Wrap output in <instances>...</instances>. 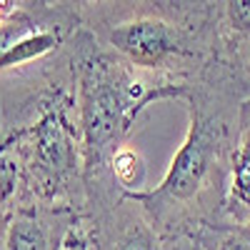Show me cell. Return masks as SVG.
<instances>
[{
  "label": "cell",
  "mask_w": 250,
  "mask_h": 250,
  "mask_svg": "<svg viewBox=\"0 0 250 250\" xmlns=\"http://www.w3.org/2000/svg\"><path fill=\"white\" fill-rule=\"evenodd\" d=\"M78 85V125L83 140L85 203L123 195L110 160L130 143L140 115L158 100H183L190 80L143 70L105 48L95 33L80 25L70 38Z\"/></svg>",
  "instance_id": "7a4b0ae2"
},
{
  "label": "cell",
  "mask_w": 250,
  "mask_h": 250,
  "mask_svg": "<svg viewBox=\"0 0 250 250\" xmlns=\"http://www.w3.org/2000/svg\"><path fill=\"white\" fill-rule=\"evenodd\" d=\"M83 223L93 250H163V238L148 213L128 195L85 210Z\"/></svg>",
  "instance_id": "277c9868"
},
{
  "label": "cell",
  "mask_w": 250,
  "mask_h": 250,
  "mask_svg": "<svg viewBox=\"0 0 250 250\" xmlns=\"http://www.w3.org/2000/svg\"><path fill=\"white\" fill-rule=\"evenodd\" d=\"M215 0H110L83 15L105 48L153 73L193 80L215 58Z\"/></svg>",
  "instance_id": "3957f363"
},
{
  "label": "cell",
  "mask_w": 250,
  "mask_h": 250,
  "mask_svg": "<svg viewBox=\"0 0 250 250\" xmlns=\"http://www.w3.org/2000/svg\"><path fill=\"white\" fill-rule=\"evenodd\" d=\"M203 250H250V225L223 223L200 230Z\"/></svg>",
  "instance_id": "9c48e42d"
},
{
  "label": "cell",
  "mask_w": 250,
  "mask_h": 250,
  "mask_svg": "<svg viewBox=\"0 0 250 250\" xmlns=\"http://www.w3.org/2000/svg\"><path fill=\"white\" fill-rule=\"evenodd\" d=\"M215 58L250 80V0H215Z\"/></svg>",
  "instance_id": "8992f818"
},
{
  "label": "cell",
  "mask_w": 250,
  "mask_h": 250,
  "mask_svg": "<svg viewBox=\"0 0 250 250\" xmlns=\"http://www.w3.org/2000/svg\"><path fill=\"white\" fill-rule=\"evenodd\" d=\"M250 80L213 58L190 80L180 103L188 110V133L155 188L125 193L140 203L160 238L198 233L223 225L230 155L238 133L240 103Z\"/></svg>",
  "instance_id": "6da1fadb"
},
{
  "label": "cell",
  "mask_w": 250,
  "mask_h": 250,
  "mask_svg": "<svg viewBox=\"0 0 250 250\" xmlns=\"http://www.w3.org/2000/svg\"><path fill=\"white\" fill-rule=\"evenodd\" d=\"M110 173L123 193H138L145 190V180H148V163H145L143 153L135 145L125 143L123 148L115 150L110 160Z\"/></svg>",
  "instance_id": "ba28073f"
},
{
  "label": "cell",
  "mask_w": 250,
  "mask_h": 250,
  "mask_svg": "<svg viewBox=\"0 0 250 250\" xmlns=\"http://www.w3.org/2000/svg\"><path fill=\"white\" fill-rule=\"evenodd\" d=\"M223 220L233 225H250V93L243 98L238 113Z\"/></svg>",
  "instance_id": "52a82bcc"
},
{
  "label": "cell",
  "mask_w": 250,
  "mask_h": 250,
  "mask_svg": "<svg viewBox=\"0 0 250 250\" xmlns=\"http://www.w3.org/2000/svg\"><path fill=\"white\" fill-rule=\"evenodd\" d=\"M163 250H203V238L198 233H178V235H165Z\"/></svg>",
  "instance_id": "8fae6325"
},
{
  "label": "cell",
  "mask_w": 250,
  "mask_h": 250,
  "mask_svg": "<svg viewBox=\"0 0 250 250\" xmlns=\"http://www.w3.org/2000/svg\"><path fill=\"white\" fill-rule=\"evenodd\" d=\"M18 198V163L10 153L5 135L0 133V208L15 205Z\"/></svg>",
  "instance_id": "30bf717a"
},
{
  "label": "cell",
  "mask_w": 250,
  "mask_h": 250,
  "mask_svg": "<svg viewBox=\"0 0 250 250\" xmlns=\"http://www.w3.org/2000/svg\"><path fill=\"white\" fill-rule=\"evenodd\" d=\"M80 218L73 210L18 203L0 250H62L65 235Z\"/></svg>",
  "instance_id": "5b68a950"
}]
</instances>
